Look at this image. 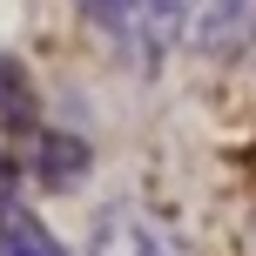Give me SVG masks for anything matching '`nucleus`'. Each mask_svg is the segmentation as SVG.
I'll return each mask as SVG.
<instances>
[{"instance_id": "6", "label": "nucleus", "mask_w": 256, "mask_h": 256, "mask_svg": "<svg viewBox=\"0 0 256 256\" xmlns=\"http://www.w3.org/2000/svg\"><path fill=\"white\" fill-rule=\"evenodd\" d=\"M0 128H7L20 148L48 128V122H40V94H34V81H27L20 54H7V48H0Z\"/></svg>"}, {"instance_id": "3", "label": "nucleus", "mask_w": 256, "mask_h": 256, "mask_svg": "<svg viewBox=\"0 0 256 256\" xmlns=\"http://www.w3.org/2000/svg\"><path fill=\"white\" fill-rule=\"evenodd\" d=\"M196 48L216 61H256V0H202Z\"/></svg>"}, {"instance_id": "1", "label": "nucleus", "mask_w": 256, "mask_h": 256, "mask_svg": "<svg viewBox=\"0 0 256 256\" xmlns=\"http://www.w3.org/2000/svg\"><path fill=\"white\" fill-rule=\"evenodd\" d=\"M189 14H196V0H115V20H108V27H115V40L135 54L142 68H155L182 40Z\"/></svg>"}, {"instance_id": "4", "label": "nucleus", "mask_w": 256, "mask_h": 256, "mask_svg": "<svg viewBox=\"0 0 256 256\" xmlns=\"http://www.w3.org/2000/svg\"><path fill=\"white\" fill-rule=\"evenodd\" d=\"M94 256H176V243H168V230L155 216H142V209H128V202H115V209H102V222H94V243H88Z\"/></svg>"}, {"instance_id": "2", "label": "nucleus", "mask_w": 256, "mask_h": 256, "mask_svg": "<svg viewBox=\"0 0 256 256\" xmlns=\"http://www.w3.org/2000/svg\"><path fill=\"white\" fill-rule=\"evenodd\" d=\"M0 256H74L34 216V202H27V189H20V168H14L7 155H0Z\"/></svg>"}, {"instance_id": "7", "label": "nucleus", "mask_w": 256, "mask_h": 256, "mask_svg": "<svg viewBox=\"0 0 256 256\" xmlns=\"http://www.w3.org/2000/svg\"><path fill=\"white\" fill-rule=\"evenodd\" d=\"M74 7H81V14H88V20H102V27H108V20H115V0H74Z\"/></svg>"}, {"instance_id": "5", "label": "nucleus", "mask_w": 256, "mask_h": 256, "mask_svg": "<svg viewBox=\"0 0 256 256\" xmlns=\"http://www.w3.org/2000/svg\"><path fill=\"white\" fill-rule=\"evenodd\" d=\"M20 155H27L20 176L40 182V189H74V182L88 176V142H81V135H61V128H40Z\"/></svg>"}]
</instances>
